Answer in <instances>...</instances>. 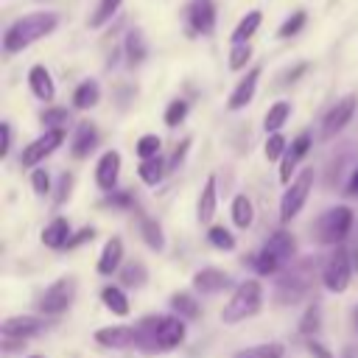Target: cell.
I'll return each instance as SVG.
<instances>
[{"label": "cell", "mask_w": 358, "mask_h": 358, "mask_svg": "<svg viewBox=\"0 0 358 358\" xmlns=\"http://www.w3.org/2000/svg\"><path fill=\"white\" fill-rule=\"evenodd\" d=\"M56 25H59V17L53 11H34V14L14 20L3 34V53L14 56V53L31 48L34 42L50 36L56 31Z\"/></svg>", "instance_id": "6da1fadb"}, {"label": "cell", "mask_w": 358, "mask_h": 358, "mask_svg": "<svg viewBox=\"0 0 358 358\" xmlns=\"http://www.w3.org/2000/svg\"><path fill=\"white\" fill-rule=\"evenodd\" d=\"M263 308V285L260 280H243L235 285L229 302L221 308V322L224 324H238L249 316H255Z\"/></svg>", "instance_id": "7a4b0ae2"}, {"label": "cell", "mask_w": 358, "mask_h": 358, "mask_svg": "<svg viewBox=\"0 0 358 358\" xmlns=\"http://www.w3.org/2000/svg\"><path fill=\"white\" fill-rule=\"evenodd\" d=\"M316 241L319 243H327V246H336L341 243L350 229H352V210L347 204H338V207H330L324 210L319 218H316Z\"/></svg>", "instance_id": "3957f363"}, {"label": "cell", "mask_w": 358, "mask_h": 358, "mask_svg": "<svg viewBox=\"0 0 358 358\" xmlns=\"http://www.w3.org/2000/svg\"><path fill=\"white\" fill-rule=\"evenodd\" d=\"M352 268H355L352 266V252L344 249V246H338L324 260V266H322V282H324V288L330 294H344L350 288V282H352Z\"/></svg>", "instance_id": "277c9868"}, {"label": "cell", "mask_w": 358, "mask_h": 358, "mask_svg": "<svg viewBox=\"0 0 358 358\" xmlns=\"http://www.w3.org/2000/svg\"><path fill=\"white\" fill-rule=\"evenodd\" d=\"M308 288H310V260H302L280 274L274 296L280 305H294L308 294Z\"/></svg>", "instance_id": "5b68a950"}, {"label": "cell", "mask_w": 358, "mask_h": 358, "mask_svg": "<svg viewBox=\"0 0 358 358\" xmlns=\"http://www.w3.org/2000/svg\"><path fill=\"white\" fill-rule=\"evenodd\" d=\"M310 190H313V168H302V171L291 179V185L285 187V193H282V199H280V221L296 218L299 210L305 207Z\"/></svg>", "instance_id": "8992f818"}, {"label": "cell", "mask_w": 358, "mask_h": 358, "mask_svg": "<svg viewBox=\"0 0 358 358\" xmlns=\"http://www.w3.org/2000/svg\"><path fill=\"white\" fill-rule=\"evenodd\" d=\"M76 288H78V282H76V277L73 274H64V277H59L56 282H50L45 291H42V296H39V310L45 313V316H59V313H64L70 305H73V299H76Z\"/></svg>", "instance_id": "52a82bcc"}, {"label": "cell", "mask_w": 358, "mask_h": 358, "mask_svg": "<svg viewBox=\"0 0 358 358\" xmlns=\"http://www.w3.org/2000/svg\"><path fill=\"white\" fill-rule=\"evenodd\" d=\"M64 143V129H45V134H39L36 140H31L22 154H20V165L22 168H36L48 154H53L59 145Z\"/></svg>", "instance_id": "ba28073f"}, {"label": "cell", "mask_w": 358, "mask_h": 358, "mask_svg": "<svg viewBox=\"0 0 358 358\" xmlns=\"http://www.w3.org/2000/svg\"><path fill=\"white\" fill-rule=\"evenodd\" d=\"M185 25L190 36H210L215 31V3L213 0H190L185 6Z\"/></svg>", "instance_id": "9c48e42d"}, {"label": "cell", "mask_w": 358, "mask_h": 358, "mask_svg": "<svg viewBox=\"0 0 358 358\" xmlns=\"http://www.w3.org/2000/svg\"><path fill=\"white\" fill-rule=\"evenodd\" d=\"M355 106H358V98L355 95H344L341 101H336L330 106V112L324 115V120H322V140H333L338 131H344V126L355 115Z\"/></svg>", "instance_id": "30bf717a"}, {"label": "cell", "mask_w": 358, "mask_h": 358, "mask_svg": "<svg viewBox=\"0 0 358 358\" xmlns=\"http://www.w3.org/2000/svg\"><path fill=\"white\" fill-rule=\"evenodd\" d=\"M310 151V134L308 131H299L291 143H288V148H285V154H282V159H280V182L282 185H291V173L296 171V165L302 162V157Z\"/></svg>", "instance_id": "8fae6325"}, {"label": "cell", "mask_w": 358, "mask_h": 358, "mask_svg": "<svg viewBox=\"0 0 358 358\" xmlns=\"http://www.w3.org/2000/svg\"><path fill=\"white\" fill-rule=\"evenodd\" d=\"M185 333H187L185 319H179V316H159V324H157V347H159V352L176 350L185 341Z\"/></svg>", "instance_id": "7c38bea8"}, {"label": "cell", "mask_w": 358, "mask_h": 358, "mask_svg": "<svg viewBox=\"0 0 358 358\" xmlns=\"http://www.w3.org/2000/svg\"><path fill=\"white\" fill-rule=\"evenodd\" d=\"M95 341L109 350H129V347H137V330L129 324H109L95 330Z\"/></svg>", "instance_id": "4fadbf2b"}, {"label": "cell", "mask_w": 358, "mask_h": 358, "mask_svg": "<svg viewBox=\"0 0 358 358\" xmlns=\"http://www.w3.org/2000/svg\"><path fill=\"white\" fill-rule=\"evenodd\" d=\"M117 176H120V154H117L115 148H109V151H103V154L98 157V162H95V182H98L101 190L112 193L115 185H117Z\"/></svg>", "instance_id": "5bb4252c"}, {"label": "cell", "mask_w": 358, "mask_h": 358, "mask_svg": "<svg viewBox=\"0 0 358 358\" xmlns=\"http://www.w3.org/2000/svg\"><path fill=\"white\" fill-rule=\"evenodd\" d=\"M45 330V322L36 319V316H8L3 324H0V333L8 336V338H31V336H39Z\"/></svg>", "instance_id": "9a60e30c"}, {"label": "cell", "mask_w": 358, "mask_h": 358, "mask_svg": "<svg viewBox=\"0 0 358 358\" xmlns=\"http://www.w3.org/2000/svg\"><path fill=\"white\" fill-rule=\"evenodd\" d=\"M229 285H232L229 274L221 271V268H215V266L199 268V271L193 274V288H196L199 294H218V291H224V288H229Z\"/></svg>", "instance_id": "2e32d148"}, {"label": "cell", "mask_w": 358, "mask_h": 358, "mask_svg": "<svg viewBox=\"0 0 358 358\" xmlns=\"http://www.w3.org/2000/svg\"><path fill=\"white\" fill-rule=\"evenodd\" d=\"M257 78H260V67H252L238 84H235V90L229 92V101H227V109L229 112H238V109H243L252 98H255V90H257Z\"/></svg>", "instance_id": "e0dca14e"}, {"label": "cell", "mask_w": 358, "mask_h": 358, "mask_svg": "<svg viewBox=\"0 0 358 358\" xmlns=\"http://www.w3.org/2000/svg\"><path fill=\"white\" fill-rule=\"evenodd\" d=\"M95 145H98V129L90 120H81L76 126V134H73V143H70V154L76 159H84V157H90L95 151Z\"/></svg>", "instance_id": "ac0fdd59"}, {"label": "cell", "mask_w": 358, "mask_h": 358, "mask_svg": "<svg viewBox=\"0 0 358 358\" xmlns=\"http://www.w3.org/2000/svg\"><path fill=\"white\" fill-rule=\"evenodd\" d=\"M120 266H123V241L120 238H109L103 243V249H101V257H98L95 268H98V274L112 277L115 271H120Z\"/></svg>", "instance_id": "d6986e66"}, {"label": "cell", "mask_w": 358, "mask_h": 358, "mask_svg": "<svg viewBox=\"0 0 358 358\" xmlns=\"http://www.w3.org/2000/svg\"><path fill=\"white\" fill-rule=\"evenodd\" d=\"M215 207H218V190H215V176L210 173L204 179V187H201L199 201H196V218H199V224H210L213 215H215Z\"/></svg>", "instance_id": "ffe728a7"}, {"label": "cell", "mask_w": 358, "mask_h": 358, "mask_svg": "<svg viewBox=\"0 0 358 358\" xmlns=\"http://www.w3.org/2000/svg\"><path fill=\"white\" fill-rule=\"evenodd\" d=\"M28 87L39 101H53V95H56V84H53L50 70L45 64H34L28 70Z\"/></svg>", "instance_id": "44dd1931"}, {"label": "cell", "mask_w": 358, "mask_h": 358, "mask_svg": "<svg viewBox=\"0 0 358 358\" xmlns=\"http://www.w3.org/2000/svg\"><path fill=\"white\" fill-rule=\"evenodd\" d=\"M42 243L50 246V249L67 246V243H70V221L62 218V215H56L50 224H45V229H42Z\"/></svg>", "instance_id": "7402d4cb"}, {"label": "cell", "mask_w": 358, "mask_h": 358, "mask_svg": "<svg viewBox=\"0 0 358 358\" xmlns=\"http://www.w3.org/2000/svg\"><path fill=\"white\" fill-rule=\"evenodd\" d=\"M157 324H159V316H145L140 319V324L134 327L137 330V350L143 352H157Z\"/></svg>", "instance_id": "603a6c76"}, {"label": "cell", "mask_w": 358, "mask_h": 358, "mask_svg": "<svg viewBox=\"0 0 358 358\" xmlns=\"http://www.w3.org/2000/svg\"><path fill=\"white\" fill-rule=\"evenodd\" d=\"M260 22H263V14L257 11V8H252V11H246V17L235 25V31H232V45H249V39L255 36V31L260 28Z\"/></svg>", "instance_id": "cb8c5ba5"}, {"label": "cell", "mask_w": 358, "mask_h": 358, "mask_svg": "<svg viewBox=\"0 0 358 358\" xmlns=\"http://www.w3.org/2000/svg\"><path fill=\"white\" fill-rule=\"evenodd\" d=\"M98 101H101V87L95 78H87L73 90V106L76 109H92Z\"/></svg>", "instance_id": "d4e9b609"}, {"label": "cell", "mask_w": 358, "mask_h": 358, "mask_svg": "<svg viewBox=\"0 0 358 358\" xmlns=\"http://www.w3.org/2000/svg\"><path fill=\"white\" fill-rule=\"evenodd\" d=\"M123 48H126V59H129L131 67L140 64V62H145V56H148V45H145V36H143L140 28H131V31L126 34Z\"/></svg>", "instance_id": "484cf974"}, {"label": "cell", "mask_w": 358, "mask_h": 358, "mask_svg": "<svg viewBox=\"0 0 358 358\" xmlns=\"http://www.w3.org/2000/svg\"><path fill=\"white\" fill-rule=\"evenodd\" d=\"M266 249L268 252H274L282 263H291V257H294V252H296V243H294V238H291V232H285V229H277L268 241H266Z\"/></svg>", "instance_id": "4316f807"}, {"label": "cell", "mask_w": 358, "mask_h": 358, "mask_svg": "<svg viewBox=\"0 0 358 358\" xmlns=\"http://www.w3.org/2000/svg\"><path fill=\"white\" fill-rule=\"evenodd\" d=\"M101 302H103L106 310H112L115 316H129V310H131V305H129L123 288H117V285H103V288H101Z\"/></svg>", "instance_id": "83f0119b"}, {"label": "cell", "mask_w": 358, "mask_h": 358, "mask_svg": "<svg viewBox=\"0 0 358 358\" xmlns=\"http://www.w3.org/2000/svg\"><path fill=\"white\" fill-rule=\"evenodd\" d=\"M165 171H168V162H165L162 157H151V159H143V162H140L137 176H140V179H143L148 187H157V185L162 182Z\"/></svg>", "instance_id": "f1b7e54d"}, {"label": "cell", "mask_w": 358, "mask_h": 358, "mask_svg": "<svg viewBox=\"0 0 358 358\" xmlns=\"http://www.w3.org/2000/svg\"><path fill=\"white\" fill-rule=\"evenodd\" d=\"M148 280V268L143 260H129L120 266V285L126 288H143Z\"/></svg>", "instance_id": "f546056e"}, {"label": "cell", "mask_w": 358, "mask_h": 358, "mask_svg": "<svg viewBox=\"0 0 358 358\" xmlns=\"http://www.w3.org/2000/svg\"><path fill=\"white\" fill-rule=\"evenodd\" d=\"M288 115H291V103H288V101H277V103H271V106L266 109V117H263L266 131H268V134H277V131L285 126Z\"/></svg>", "instance_id": "4dcf8cb0"}, {"label": "cell", "mask_w": 358, "mask_h": 358, "mask_svg": "<svg viewBox=\"0 0 358 358\" xmlns=\"http://www.w3.org/2000/svg\"><path fill=\"white\" fill-rule=\"evenodd\" d=\"M232 224L238 227V229H246V227H252V221H255V207H252V201H249V196H243V193H238L235 199H232Z\"/></svg>", "instance_id": "1f68e13d"}, {"label": "cell", "mask_w": 358, "mask_h": 358, "mask_svg": "<svg viewBox=\"0 0 358 358\" xmlns=\"http://www.w3.org/2000/svg\"><path fill=\"white\" fill-rule=\"evenodd\" d=\"M171 308H173V313H176L179 319H199V313H201L199 302H196L187 291H176V294H171Z\"/></svg>", "instance_id": "d6a6232c"}, {"label": "cell", "mask_w": 358, "mask_h": 358, "mask_svg": "<svg viewBox=\"0 0 358 358\" xmlns=\"http://www.w3.org/2000/svg\"><path fill=\"white\" fill-rule=\"evenodd\" d=\"M140 235H143V241H145L148 249H154V252H162V249H165L162 227H159L154 218H140Z\"/></svg>", "instance_id": "836d02e7"}, {"label": "cell", "mask_w": 358, "mask_h": 358, "mask_svg": "<svg viewBox=\"0 0 358 358\" xmlns=\"http://www.w3.org/2000/svg\"><path fill=\"white\" fill-rule=\"evenodd\" d=\"M252 266H255V271H257V274L271 277V274H277V271H280L285 263H282V260H280L274 252H268V249L263 246V249H260V252L252 257Z\"/></svg>", "instance_id": "e575fe53"}, {"label": "cell", "mask_w": 358, "mask_h": 358, "mask_svg": "<svg viewBox=\"0 0 358 358\" xmlns=\"http://www.w3.org/2000/svg\"><path fill=\"white\" fill-rule=\"evenodd\" d=\"M282 344L277 341H268V344H255V347H246V350H238L232 358H282Z\"/></svg>", "instance_id": "d590c367"}, {"label": "cell", "mask_w": 358, "mask_h": 358, "mask_svg": "<svg viewBox=\"0 0 358 358\" xmlns=\"http://www.w3.org/2000/svg\"><path fill=\"white\" fill-rule=\"evenodd\" d=\"M120 3H123V0H98L95 11L90 14V28H101V25H106V22L117 14Z\"/></svg>", "instance_id": "8d00e7d4"}, {"label": "cell", "mask_w": 358, "mask_h": 358, "mask_svg": "<svg viewBox=\"0 0 358 358\" xmlns=\"http://www.w3.org/2000/svg\"><path fill=\"white\" fill-rule=\"evenodd\" d=\"M159 145H162V140H159L157 134H143V137L134 143V154H137L140 162H143V159L159 157Z\"/></svg>", "instance_id": "74e56055"}, {"label": "cell", "mask_w": 358, "mask_h": 358, "mask_svg": "<svg viewBox=\"0 0 358 358\" xmlns=\"http://www.w3.org/2000/svg\"><path fill=\"white\" fill-rule=\"evenodd\" d=\"M305 22H308V14H305L302 8H296V11H294V14H291V17H288V20L282 22V25H280V31H277V36H280V39H288V36H296V34H299V31L305 28Z\"/></svg>", "instance_id": "f35d334b"}, {"label": "cell", "mask_w": 358, "mask_h": 358, "mask_svg": "<svg viewBox=\"0 0 358 358\" xmlns=\"http://www.w3.org/2000/svg\"><path fill=\"white\" fill-rule=\"evenodd\" d=\"M319 322H322V310H319V302H310V305H308V310H305V316L299 319V333L313 338V333L319 330Z\"/></svg>", "instance_id": "ab89813d"}, {"label": "cell", "mask_w": 358, "mask_h": 358, "mask_svg": "<svg viewBox=\"0 0 358 358\" xmlns=\"http://www.w3.org/2000/svg\"><path fill=\"white\" fill-rule=\"evenodd\" d=\"M187 112H190V106H187V101L185 98H173L171 103H168V109H165V126H179L185 117H187Z\"/></svg>", "instance_id": "60d3db41"}, {"label": "cell", "mask_w": 358, "mask_h": 358, "mask_svg": "<svg viewBox=\"0 0 358 358\" xmlns=\"http://www.w3.org/2000/svg\"><path fill=\"white\" fill-rule=\"evenodd\" d=\"M207 241H210L215 249H224V252H232V249H235V235H232L227 227H210Z\"/></svg>", "instance_id": "b9f144b4"}, {"label": "cell", "mask_w": 358, "mask_h": 358, "mask_svg": "<svg viewBox=\"0 0 358 358\" xmlns=\"http://www.w3.org/2000/svg\"><path fill=\"white\" fill-rule=\"evenodd\" d=\"M42 123H45V129H64L70 123V112L62 106H50L42 112Z\"/></svg>", "instance_id": "7bdbcfd3"}, {"label": "cell", "mask_w": 358, "mask_h": 358, "mask_svg": "<svg viewBox=\"0 0 358 358\" xmlns=\"http://www.w3.org/2000/svg\"><path fill=\"white\" fill-rule=\"evenodd\" d=\"M285 148H288V140H285L280 131H277V134H268V140H266V159H268V162L282 159Z\"/></svg>", "instance_id": "ee69618b"}, {"label": "cell", "mask_w": 358, "mask_h": 358, "mask_svg": "<svg viewBox=\"0 0 358 358\" xmlns=\"http://www.w3.org/2000/svg\"><path fill=\"white\" fill-rule=\"evenodd\" d=\"M252 59V48L249 45H232L229 50V70H243Z\"/></svg>", "instance_id": "f6af8a7d"}, {"label": "cell", "mask_w": 358, "mask_h": 358, "mask_svg": "<svg viewBox=\"0 0 358 358\" xmlns=\"http://www.w3.org/2000/svg\"><path fill=\"white\" fill-rule=\"evenodd\" d=\"M31 187H34L36 196L50 193V176H48L45 168H34V173H31Z\"/></svg>", "instance_id": "bcb514c9"}, {"label": "cell", "mask_w": 358, "mask_h": 358, "mask_svg": "<svg viewBox=\"0 0 358 358\" xmlns=\"http://www.w3.org/2000/svg\"><path fill=\"white\" fill-rule=\"evenodd\" d=\"M70 187H73V173H62V176H59V187H56L53 201H56V204H64L67 196H70Z\"/></svg>", "instance_id": "7dc6e473"}, {"label": "cell", "mask_w": 358, "mask_h": 358, "mask_svg": "<svg viewBox=\"0 0 358 358\" xmlns=\"http://www.w3.org/2000/svg\"><path fill=\"white\" fill-rule=\"evenodd\" d=\"M305 350H308L310 358H333V352H330L322 341H316V338H308V341H305Z\"/></svg>", "instance_id": "c3c4849f"}, {"label": "cell", "mask_w": 358, "mask_h": 358, "mask_svg": "<svg viewBox=\"0 0 358 358\" xmlns=\"http://www.w3.org/2000/svg\"><path fill=\"white\" fill-rule=\"evenodd\" d=\"M187 145H190V137H185V140L179 143V148L171 154V159H168V171H176V168H179V162H182L185 154H187Z\"/></svg>", "instance_id": "681fc988"}, {"label": "cell", "mask_w": 358, "mask_h": 358, "mask_svg": "<svg viewBox=\"0 0 358 358\" xmlns=\"http://www.w3.org/2000/svg\"><path fill=\"white\" fill-rule=\"evenodd\" d=\"M92 238H95V229H92V227H84L81 232H76V235L70 238L67 249H76V246H81V243H87V241H92Z\"/></svg>", "instance_id": "f907efd6"}, {"label": "cell", "mask_w": 358, "mask_h": 358, "mask_svg": "<svg viewBox=\"0 0 358 358\" xmlns=\"http://www.w3.org/2000/svg\"><path fill=\"white\" fill-rule=\"evenodd\" d=\"M0 131H3V145H0V157H8V151H11V126H8V123H0Z\"/></svg>", "instance_id": "816d5d0a"}, {"label": "cell", "mask_w": 358, "mask_h": 358, "mask_svg": "<svg viewBox=\"0 0 358 358\" xmlns=\"http://www.w3.org/2000/svg\"><path fill=\"white\" fill-rule=\"evenodd\" d=\"M106 204H120V207H129V204H131V196H129V193H115V190H112V193L106 196Z\"/></svg>", "instance_id": "f5cc1de1"}, {"label": "cell", "mask_w": 358, "mask_h": 358, "mask_svg": "<svg viewBox=\"0 0 358 358\" xmlns=\"http://www.w3.org/2000/svg\"><path fill=\"white\" fill-rule=\"evenodd\" d=\"M305 70H308V64H305V62H302V64H296L294 70H288V73H285V84H288V81H296V76H302Z\"/></svg>", "instance_id": "db71d44e"}, {"label": "cell", "mask_w": 358, "mask_h": 358, "mask_svg": "<svg viewBox=\"0 0 358 358\" xmlns=\"http://www.w3.org/2000/svg\"><path fill=\"white\" fill-rule=\"evenodd\" d=\"M347 193H352V196H358V168L352 171V176H350V185H347Z\"/></svg>", "instance_id": "11a10c76"}, {"label": "cell", "mask_w": 358, "mask_h": 358, "mask_svg": "<svg viewBox=\"0 0 358 358\" xmlns=\"http://www.w3.org/2000/svg\"><path fill=\"white\" fill-rule=\"evenodd\" d=\"M341 358H355V355H352V350H344V352H341Z\"/></svg>", "instance_id": "9f6ffc18"}, {"label": "cell", "mask_w": 358, "mask_h": 358, "mask_svg": "<svg viewBox=\"0 0 358 358\" xmlns=\"http://www.w3.org/2000/svg\"><path fill=\"white\" fill-rule=\"evenodd\" d=\"M355 327H358V310H355Z\"/></svg>", "instance_id": "6f0895ef"}, {"label": "cell", "mask_w": 358, "mask_h": 358, "mask_svg": "<svg viewBox=\"0 0 358 358\" xmlns=\"http://www.w3.org/2000/svg\"><path fill=\"white\" fill-rule=\"evenodd\" d=\"M28 358H45V355H28Z\"/></svg>", "instance_id": "680465c9"}, {"label": "cell", "mask_w": 358, "mask_h": 358, "mask_svg": "<svg viewBox=\"0 0 358 358\" xmlns=\"http://www.w3.org/2000/svg\"><path fill=\"white\" fill-rule=\"evenodd\" d=\"M36 3H48V0H36Z\"/></svg>", "instance_id": "91938a15"}]
</instances>
